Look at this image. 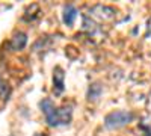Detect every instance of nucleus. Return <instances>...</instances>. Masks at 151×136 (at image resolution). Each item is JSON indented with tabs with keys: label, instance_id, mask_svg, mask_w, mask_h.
<instances>
[{
	"label": "nucleus",
	"instance_id": "9",
	"mask_svg": "<svg viewBox=\"0 0 151 136\" xmlns=\"http://www.w3.org/2000/svg\"><path fill=\"white\" fill-rule=\"evenodd\" d=\"M141 127H142V130H144V135H145V136H151V126H145V124H142Z\"/></svg>",
	"mask_w": 151,
	"mask_h": 136
},
{
	"label": "nucleus",
	"instance_id": "10",
	"mask_svg": "<svg viewBox=\"0 0 151 136\" xmlns=\"http://www.w3.org/2000/svg\"><path fill=\"white\" fill-rule=\"evenodd\" d=\"M147 38H150V36H151V18H150V21H148V29H147Z\"/></svg>",
	"mask_w": 151,
	"mask_h": 136
},
{
	"label": "nucleus",
	"instance_id": "5",
	"mask_svg": "<svg viewBox=\"0 0 151 136\" xmlns=\"http://www.w3.org/2000/svg\"><path fill=\"white\" fill-rule=\"evenodd\" d=\"M65 74H64V70H62L60 67H56L55 71H53V91L56 95L62 94L65 89Z\"/></svg>",
	"mask_w": 151,
	"mask_h": 136
},
{
	"label": "nucleus",
	"instance_id": "7",
	"mask_svg": "<svg viewBox=\"0 0 151 136\" xmlns=\"http://www.w3.org/2000/svg\"><path fill=\"white\" fill-rule=\"evenodd\" d=\"M101 92H103L101 83H100V82H94V83L89 85V88H88L86 97H88V100H89V101H97L100 98V95H101Z\"/></svg>",
	"mask_w": 151,
	"mask_h": 136
},
{
	"label": "nucleus",
	"instance_id": "4",
	"mask_svg": "<svg viewBox=\"0 0 151 136\" xmlns=\"http://www.w3.org/2000/svg\"><path fill=\"white\" fill-rule=\"evenodd\" d=\"M26 44H27V35L24 32H18L9 40L8 48L11 52H20V50H23V48L26 47Z\"/></svg>",
	"mask_w": 151,
	"mask_h": 136
},
{
	"label": "nucleus",
	"instance_id": "8",
	"mask_svg": "<svg viewBox=\"0 0 151 136\" xmlns=\"http://www.w3.org/2000/svg\"><path fill=\"white\" fill-rule=\"evenodd\" d=\"M11 94V88H9V85L0 77V97L3 98V100H8V97Z\"/></svg>",
	"mask_w": 151,
	"mask_h": 136
},
{
	"label": "nucleus",
	"instance_id": "2",
	"mask_svg": "<svg viewBox=\"0 0 151 136\" xmlns=\"http://www.w3.org/2000/svg\"><path fill=\"white\" fill-rule=\"evenodd\" d=\"M134 115L130 110H113L104 117V127L109 130H116L124 126L130 124L133 121Z\"/></svg>",
	"mask_w": 151,
	"mask_h": 136
},
{
	"label": "nucleus",
	"instance_id": "1",
	"mask_svg": "<svg viewBox=\"0 0 151 136\" xmlns=\"http://www.w3.org/2000/svg\"><path fill=\"white\" fill-rule=\"evenodd\" d=\"M40 107L45 115V121L50 127H60L67 126L73 119V109L70 106L56 107L50 98H44L40 101Z\"/></svg>",
	"mask_w": 151,
	"mask_h": 136
},
{
	"label": "nucleus",
	"instance_id": "3",
	"mask_svg": "<svg viewBox=\"0 0 151 136\" xmlns=\"http://www.w3.org/2000/svg\"><path fill=\"white\" fill-rule=\"evenodd\" d=\"M88 18H91L94 23L100 24H106V23H112L116 18V9L107 6V5H95L89 9L88 12Z\"/></svg>",
	"mask_w": 151,
	"mask_h": 136
},
{
	"label": "nucleus",
	"instance_id": "6",
	"mask_svg": "<svg viewBox=\"0 0 151 136\" xmlns=\"http://www.w3.org/2000/svg\"><path fill=\"white\" fill-rule=\"evenodd\" d=\"M77 14H79V11L74 5H67L64 8V14H62V21H64L67 26H73L76 18H77Z\"/></svg>",
	"mask_w": 151,
	"mask_h": 136
}]
</instances>
